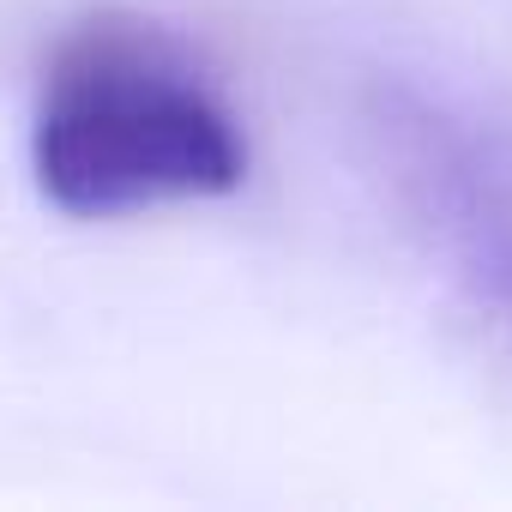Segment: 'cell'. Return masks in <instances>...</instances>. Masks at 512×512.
<instances>
[{"instance_id": "cell-1", "label": "cell", "mask_w": 512, "mask_h": 512, "mask_svg": "<svg viewBox=\"0 0 512 512\" xmlns=\"http://www.w3.org/2000/svg\"><path fill=\"white\" fill-rule=\"evenodd\" d=\"M31 175L55 211L109 223L235 193L247 139L187 43L139 13H91L49 49Z\"/></svg>"}, {"instance_id": "cell-2", "label": "cell", "mask_w": 512, "mask_h": 512, "mask_svg": "<svg viewBox=\"0 0 512 512\" xmlns=\"http://www.w3.org/2000/svg\"><path fill=\"white\" fill-rule=\"evenodd\" d=\"M494 260H500V278L512 284V223H494Z\"/></svg>"}]
</instances>
